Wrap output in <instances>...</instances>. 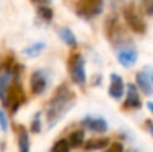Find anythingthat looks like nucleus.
Instances as JSON below:
<instances>
[{
  "instance_id": "25",
  "label": "nucleus",
  "mask_w": 153,
  "mask_h": 152,
  "mask_svg": "<svg viewBox=\"0 0 153 152\" xmlns=\"http://www.w3.org/2000/svg\"><path fill=\"white\" fill-rule=\"evenodd\" d=\"M31 1H36V3H39V1H43V3H45L46 0H31Z\"/></svg>"
},
{
  "instance_id": "18",
  "label": "nucleus",
  "mask_w": 153,
  "mask_h": 152,
  "mask_svg": "<svg viewBox=\"0 0 153 152\" xmlns=\"http://www.w3.org/2000/svg\"><path fill=\"white\" fill-rule=\"evenodd\" d=\"M37 13H39V16L43 19V21H51L52 16H53V12H52V9L49 6H46V4H42V6H39V9H37Z\"/></svg>"
},
{
  "instance_id": "10",
  "label": "nucleus",
  "mask_w": 153,
  "mask_h": 152,
  "mask_svg": "<svg viewBox=\"0 0 153 152\" xmlns=\"http://www.w3.org/2000/svg\"><path fill=\"white\" fill-rule=\"evenodd\" d=\"M125 107L129 109H140L141 107V99H140V93L138 88L134 84H128L126 85V94H125Z\"/></svg>"
},
{
  "instance_id": "9",
  "label": "nucleus",
  "mask_w": 153,
  "mask_h": 152,
  "mask_svg": "<svg viewBox=\"0 0 153 152\" xmlns=\"http://www.w3.org/2000/svg\"><path fill=\"white\" fill-rule=\"evenodd\" d=\"M82 125L86 130L94 131V133H105L108 128L107 121L101 116H85L82 119Z\"/></svg>"
},
{
  "instance_id": "19",
  "label": "nucleus",
  "mask_w": 153,
  "mask_h": 152,
  "mask_svg": "<svg viewBox=\"0 0 153 152\" xmlns=\"http://www.w3.org/2000/svg\"><path fill=\"white\" fill-rule=\"evenodd\" d=\"M51 152H70V145L65 139H61V140L53 143Z\"/></svg>"
},
{
  "instance_id": "4",
  "label": "nucleus",
  "mask_w": 153,
  "mask_h": 152,
  "mask_svg": "<svg viewBox=\"0 0 153 152\" xmlns=\"http://www.w3.org/2000/svg\"><path fill=\"white\" fill-rule=\"evenodd\" d=\"M3 101L6 103V106L9 107V110L12 113H15L21 107V104L25 101V94H24V90H22V87H21L19 82L9 84Z\"/></svg>"
},
{
  "instance_id": "8",
  "label": "nucleus",
  "mask_w": 153,
  "mask_h": 152,
  "mask_svg": "<svg viewBox=\"0 0 153 152\" xmlns=\"http://www.w3.org/2000/svg\"><path fill=\"white\" fill-rule=\"evenodd\" d=\"M108 96L113 100H120L125 96V82L120 75L111 73L110 75V85H108Z\"/></svg>"
},
{
  "instance_id": "1",
  "label": "nucleus",
  "mask_w": 153,
  "mask_h": 152,
  "mask_svg": "<svg viewBox=\"0 0 153 152\" xmlns=\"http://www.w3.org/2000/svg\"><path fill=\"white\" fill-rule=\"evenodd\" d=\"M76 101L74 93L67 87V85H61L52 96V99L48 103V109H46V122L49 127H53L55 124H58L61 121V118L73 107Z\"/></svg>"
},
{
  "instance_id": "7",
  "label": "nucleus",
  "mask_w": 153,
  "mask_h": 152,
  "mask_svg": "<svg viewBox=\"0 0 153 152\" xmlns=\"http://www.w3.org/2000/svg\"><path fill=\"white\" fill-rule=\"evenodd\" d=\"M48 87V78L43 70H36L30 76V90L34 96H40L45 93Z\"/></svg>"
},
{
  "instance_id": "3",
  "label": "nucleus",
  "mask_w": 153,
  "mask_h": 152,
  "mask_svg": "<svg viewBox=\"0 0 153 152\" xmlns=\"http://www.w3.org/2000/svg\"><path fill=\"white\" fill-rule=\"evenodd\" d=\"M68 73L73 81V84L83 87L86 84V69H85V60L80 54H73L68 60Z\"/></svg>"
},
{
  "instance_id": "15",
  "label": "nucleus",
  "mask_w": 153,
  "mask_h": 152,
  "mask_svg": "<svg viewBox=\"0 0 153 152\" xmlns=\"http://www.w3.org/2000/svg\"><path fill=\"white\" fill-rule=\"evenodd\" d=\"M107 145H108L107 139H91L83 143V148L86 151H98V149H104Z\"/></svg>"
},
{
  "instance_id": "16",
  "label": "nucleus",
  "mask_w": 153,
  "mask_h": 152,
  "mask_svg": "<svg viewBox=\"0 0 153 152\" xmlns=\"http://www.w3.org/2000/svg\"><path fill=\"white\" fill-rule=\"evenodd\" d=\"M9 84H10V72L4 70L0 75V100L4 99V94H6V90H7Z\"/></svg>"
},
{
  "instance_id": "27",
  "label": "nucleus",
  "mask_w": 153,
  "mask_h": 152,
  "mask_svg": "<svg viewBox=\"0 0 153 152\" xmlns=\"http://www.w3.org/2000/svg\"><path fill=\"white\" fill-rule=\"evenodd\" d=\"M150 78H152V85H153V73H152V75H150Z\"/></svg>"
},
{
  "instance_id": "17",
  "label": "nucleus",
  "mask_w": 153,
  "mask_h": 152,
  "mask_svg": "<svg viewBox=\"0 0 153 152\" xmlns=\"http://www.w3.org/2000/svg\"><path fill=\"white\" fill-rule=\"evenodd\" d=\"M43 49H45V43H43V42H36V43L30 45L28 48H25V49H24V54H25L27 57H37V55L42 54Z\"/></svg>"
},
{
  "instance_id": "2",
  "label": "nucleus",
  "mask_w": 153,
  "mask_h": 152,
  "mask_svg": "<svg viewBox=\"0 0 153 152\" xmlns=\"http://www.w3.org/2000/svg\"><path fill=\"white\" fill-rule=\"evenodd\" d=\"M104 9V0H77L76 3V15L82 19H94L101 15Z\"/></svg>"
},
{
  "instance_id": "12",
  "label": "nucleus",
  "mask_w": 153,
  "mask_h": 152,
  "mask_svg": "<svg viewBox=\"0 0 153 152\" xmlns=\"http://www.w3.org/2000/svg\"><path fill=\"white\" fill-rule=\"evenodd\" d=\"M58 33H59V39H61L67 46H76V45H77V39H76L74 33H73L68 27H61Z\"/></svg>"
},
{
  "instance_id": "5",
  "label": "nucleus",
  "mask_w": 153,
  "mask_h": 152,
  "mask_svg": "<svg viewBox=\"0 0 153 152\" xmlns=\"http://www.w3.org/2000/svg\"><path fill=\"white\" fill-rule=\"evenodd\" d=\"M123 13V19L126 22V25L137 34H143L146 33V22L143 19V16L138 13L137 7L134 4H126L122 10Z\"/></svg>"
},
{
  "instance_id": "28",
  "label": "nucleus",
  "mask_w": 153,
  "mask_h": 152,
  "mask_svg": "<svg viewBox=\"0 0 153 152\" xmlns=\"http://www.w3.org/2000/svg\"><path fill=\"white\" fill-rule=\"evenodd\" d=\"M129 152H135V151H129Z\"/></svg>"
},
{
  "instance_id": "6",
  "label": "nucleus",
  "mask_w": 153,
  "mask_h": 152,
  "mask_svg": "<svg viewBox=\"0 0 153 152\" xmlns=\"http://www.w3.org/2000/svg\"><path fill=\"white\" fill-rule=\"evenodd\" d=\"M116 58L119 61V64L125 69L132 67L137 63L138 58V52L132 45H123V46H117L116 48Z\"/></svg>"
},
{
  "instance_id": "11",
  "label": "nucleus",
  "mask_w": 153,
  "mask_h": 152,
  "mask_svg": "<svg viewBox=\"0 0 153 152\" xmlns=\"http://www.w3.org/2000/svg\"><path fill=\"white\" fill-rule=\"evenodd\" d=\"M135 87L140 88V91L144 96H152L153 93V85H152V78L150 75H147L146 72H138L135 75Z\"/></svg>"
},
{
  "instance_id": "21",
  "label": "nucleus",
  "mask_w": 153,
  "mask_h": 152,
  "mask_svg": "<svg viewBox=\"0 0 153 152\" xmlns=\"http://www.w3.org/2000/svg\"><path fill=\"white\" fill-rule=\"evenodd\" d=\"M141 6L147 15H153V0H141Z\"/></svg>"
},
{
  "instance_id": "24",
  "label": "nucleus",
  "mask_w": 153,
  "mask_h": 152,
  "mask_svg": "<svg viewBox=\"0 0 153 152\" xmlns=\"http://www.w3.org/2000/svg\"><path fill=\"white\" fill-rule=\"evenodd\" d=\"M147 107H149V110L153 113V101H149V103H147Z\"/></svg>"
},
{
  "instance_id": "14",
  "label": "nucleus",
  "mask_w": 153,
  "mask_h": 152,
  "mask_svg": "<svg viewBox=\"0 0 153 152\" xmlns=\"http://www.w3.org/2000/svg\"><path fill=\"white\" fill-rule=\"evenodd\" d=\"M83 140H85V131H83V130H76V131H73V133L68 136V139H67L70 148H79L80 145H83Z\"/></svg>"
},
{
  "instance_id": "22",
  "label": "nucleus",
  "mask_w": 153,
  "mask_h": 152,
  "mask_svg": "<svg viewBox=\"0 0 153 152\" xmlns=\"http://www.w3.org/2000/svg\"><path fill=\"white\" fill-rule=\"evenodd\" d=\"M104 152H123V145L120 142H114L110 146H107V149Z\"/></svg>"
},
{
  "instance_id": "26",
  "label": "nucleus",
  "mask_w": 153,
  "mask_h": 152,
  "mask_svg": "<svg viewBox=\"0 0 153 152\" xmlns=\"http://www.w3.org/2000/svg\"><path fill=\"white\" fill-rule=\"evenodd\" d=\"M150 133H152V134H153V124H152V125H150Z\"/></svg>"
},
{
  "instance_id": "20",
  "label": "nucleus",
  "mask_w": 153,
  "mask_h": 152,
  "mask_svg": "<svg viewBox=\"0 0 153 152\" xmlns=\"http://www.w3.org/2000/svg\"><path fill=\"white\" fill-rule=\"evenodd\" d=\"M30 130L34 133V134H37V133H40V130H42V121H40V112H37L36 115H34V118L31 119V125H30Z\"/></svg>"
},
{
  "instance_id": "23",
  "label": "nucleus",
  "mask_w": 153,
  "mask_h": 152,
  "mask_svg": "<svg viewBox=\"0 0 153 152\" xmlns=\"http://www.w3.org/2000/svg\"><path fill=\"white\" fill-rule=\"evenodd\" d=\"M0 127H1L3 131L7 130V116H6V113L3 112L1 107H0Z\"/></svg>"
},
{
  "instance_id": "13",
  "label": "nucleus",
  "mask_w": 153,
  "mask_h": 152,
  "mask_svg": "<svg viewBox=\"0 0 153 152\" xmlns=\"http://www.w3.org/2000/svg\"><path fill=\"white\" fill-rule=\"evenodd\" d=\"M18 148H19V152H30V137H28V133H27V130L24 127L19 128Z\"/></svg>"
}]
</instances>
